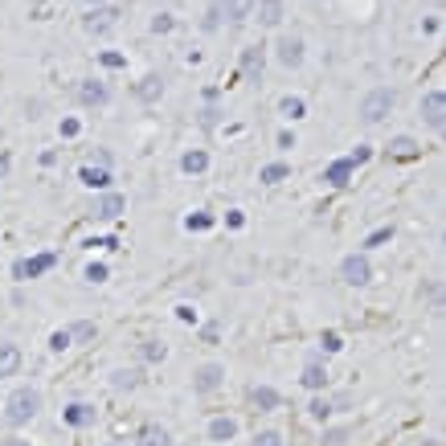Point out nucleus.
Returning <instances> with one entry per match:
<instances>
[{
	"instance_id": "37998d69",
	"label": "nucleus",
	"mask_w": 446,
	"mask_h": 446,
	"mask_svg": "<svg viewBox=\"0 0 446 446\" xmlns=\"http://www.w3.org/2000/svg\"><path fill=\"white\" fill-rule=\"evenodd\" d=\"M177 319H180V323H197V307L180 303V307H177Z\"/></svg>"
},
{
	"instance_id": "6e6552de",
	"label": "nucleus",
	"mask_w": 446,
	"mask_h": 446,
	"mask_svg": "<svg viewBox=\"0 0 446 446\" xmlns=\"http://www.w3.org/2000/svg\"><path fill=\"white\" fill-rule=\"evenodd\" d=\"M274 57H278V66L299 70V66H303V37H299V33H283V37L274 42Z\"/></svg>"
},
{
	"instance_id": "2f4dec72",
	"label": "nucleus",
	"mask_w": 446,
	"mask_h": 446,
	"mask_svg": "<svg viewBox=\"0 0 446 446\" xmlns=\"http://www.w3.org/2000/svg\"><path fill=\"white\" fill-rule=\"evenodd\" d=\"M82 278H87V283H107V278H111V267H107V262H87Z\"/></svg>"
},
{
	"instance_id": "4468645a",
	"label": "nucleus",
	"mask_w": 446,
	"mask_h": 446,
	"mask_svg": "<svg viewBox=\"0 0 446 446\" xmlns=\"http://www.w3.org/2000/svg\"><path fill=\"white\" fill-rule=\"evenodd\" d=\"M132 94L143 102V107H152V102H160V94H164V78H160V74H143V78L132 87Z\"/></svg>"
},
{
	"instance_id": "ddd939ff",
	"label": "nucleus",
	"mask_w": 446,
	"mask_h": 446,
	"mask_svg": "<svg viewBox=\"0 0 446 446\" xmlns=\"http://www.w3.org/2000/svg\"><path fill=\"white\" fill-rule=\"evenodd\" d=\"M205 434H209V443H233L238 438V418H225V413H217V418H209V426H205Z\"/></svg>"
},
{
	"instance_id": "72a5a7b5",
	"label": "nucleus",
	"mask_w": 446,
	"mask_h": 446,
	"mask_svg": "<svg viewBox=\"0 0 446 446\" xmlns=\"http://www.w3.org/2000/svg\"><path fill=\"white\" fill-rule=\"evenodd\" d=\"M307 413H312L315 422H328V418H332V402H328V398H312Z\"/></svg>"
},
{
	"instance_id": "1a4fd4ad",
	"label": "nucleus",
	"mask_w": 446,
	"mask_h": 446,
	"mask_svg": "<svg viewBox=\"0 0 446 446\" xmlns=\"http://www.w3.org/2000/svg\"><path fill=\"white\" fill-rule=\"evenodd\" d=\"M222 385H225V364H213V360H209V364H201V368L193 373V393H201V398H205V393H217Z\"/></svg>"
},
{
	"instance_id": "f8f14e48",
	"label": "nucleus",
	"mask_w": 446,
	"mask_h": 446,
	"mask_svg": "<svg viewBox=\"0 0 446 446\" xmlns=\"http://www.w3.org/2000/svg\"><path fill=\"white\" fill-rule=\"evenodd\" d=\"M62 422H66V426H74V430H87V426L98 422V409H94L90 402H70L66 409H62Z\"/></svg>"
},
{
	"instance_id": "a211bd4d",
	"label": "nucleus",
	"mask_w": 446,
	"mask_h": 446,
	"mask_svg": "<svg viewBox=\"0 0 446 446\" xmlns=\"http://www.w3.org/2000/svg\"><path fill=\"white\" fill-rule=\"evenodd\" d=\"M180 172H184V177H201V172H209V152H205V148H188V152L180 156Z\"/></svg>"
},
{
	"instance_id": "412c9836",
	"label": "nucleus",
	"mask_w": 446,
	"mask_h": 446,
	"mask_svg": "<svg viewBox=\"0 0 446 446\" xmlns=\"http://www.w3.org/2000/svg\"><path fill=\"white\" fill-rule=\"evenodd\" d=\"M139 381H143V368H115L111 373V389L115 393H132V389H139Z\"/></svg>"
},
{
	"instance_id": "3c124183",
	"label": "nucleus",
	"mask_w": 446,
	"mask_h": 446,
	"mask_svg": "<svg viewBox=\"0 0 446 446\" xmlns=\"http://www.w3.org/2000/svg\"><path fill=\"white\" fill-rule=\"evenodd\" d=\"M102 446H127V443H102Z\"/></svg>"
},
{
	"instance_id": "09e8293b",
	"label": "nucleus",
	"mask_w": 446,
	"mask_h": 446,
	"mask_svg": "<svg viewBox=\"0 0 446 446\" xmlns=\"http://www.w3.org/2000/svg\"><path fill=\"white\" fill-rule=\"evenodd\" d=\"M0 446H29V443H21V438H8V443H0Z\"/></svg>"
},
{
	"instance_id": "aec40b11",
	"label": "nucleus",
	"mask_w": 446,
	"mask_h": 446,
	"mask_svg": "<svg viewBox=\"0 0 446 446\" xmlns=\"http://www.w3.org/2000/svg\"><path fill=\"white\" fill-rule=\"evenodd\" d=\"M299 381H303V385H307L312 393H323L332 377H328V368H323L319 360H307V364H303V377H299Z\"/></svg>"
},
{
	"instance_id": "49530a36",
	"label": "nucleus",
	"mask_w": 446,
	"mask_h": 446,
	"mask_svg": "<svg viewBox=\"0 0 446 446\" xmlns=\"http://www.w3.org/2000/svg\"><path fill=\"white\" fill-rule=\"evenodd\" d=\"M53 164H57V152H53V148H49V152H42V168H53Z\"/></svg>"
},
{
	"instance_id": "7ed1b4c3",
	"label": "nucleus",
	"mask_w": 446,
	"mask_h": 446,
	"mask_svg": "<svg viewBox=\"0 0 446 446\" xmlns=\"http://www.w3.org/2000/svg\"><path fill=\"white\" fill-rule=\"evenodd\" d=\"M340 283H348V287H368V283H373V262H368L364 250L340 258Z\"/></svg>"
},
{
	"instance_id": "58836bf2",
	"label": "nucleus",
	"mask_w": 446,
	"mask_h": 446,
	"mask_svg": "<svg viewBox=\"0 0 446 446\" xmlns=\"http://www.w3.org/2000/svg\"><path fill=\"white\" fill-rule=\"evenodd\" d=\"M152 33H172V17H168V12H160V17L152 21Z\"/></svg>"
},
{
	"instance_id": "7c9ffc66",
	"label": "nucleus",
	"mask_w": 446,
	"mask_h": 446,
	"mask_svg": "<svg viewBox=\"0 0 446 446\" xmlns=\"http://www.w3.org/2000/svg\"><path fill=\"white\" fill-rule=\"evenodd\" d=\"M385 242H393V225H381V229H373V233L364 238V250H377V246H385Z\"/></svg>"
},
{
	"instance_id": "de8ad7c7",
	"label": "nucleus",
	"mask_w": 446,
	"mask_h": 446,
	"mask_svg": "<svg viewBox=\"0 0 446 446\" xmlns=\"http://www.w3.org/2000/svg\"><path fill=\"white\" fill-rule=\"evenodd\" d=\"M344 438H348V430H328V443H332V446L344 443Z\"/></svg>"
},
{
	"instance_id": "79ce46f5",
	"label": "nucleus",
	"mask_w": 446,
	"mask_h": 446,
	"mask_svg": "<svg viewBox=\"0 0 446 446\" xmlns=\"http://www.w3.org/2000/svg\"><path fill=\"white\" fill-rule=\"evenodd\" d=\"M217 119H222L217 107H205V111H201V123H205V127H217Z\"/></svg>"
},
{
	"instance_id": "bb28decb",
	"label": "nucleus",
	"mask_w": 446,
	"mask_h": 446,
	"mask_svg": "<svg viewBox=\"0 0 446 446\" xmlns=\"http://www.w3.org/2000/svg\"><path fill=\"white\" fill-rule=\"evenodd\" d=\"M287 177H291V164H283V160H274V164H267V168L258 172V180H262V184H283Z\"/></svg>"
},
{
	"instance_id": "e433bc0d",
	"label": "nucleus",
	"mask_w": 446,
	"mask_h": 446,
	"mask_svg": "<svg viewBox=\"0 0 446 446\" xmlns=\"http://www.w3.org/2000/svg\"><path fill=\"white\" fill-rule=\"evenodd\" d=\"M98 62H102L107 70H123V66H127V57H123V53H98Z\"/></svg>"
},
{
	"instance_id": "9d476101",
	"label": "nucleus",
	"mask_w": 446,
	"mask_h": 446,
	"mask_svg": "<svg viewBox=\"0 0 446 446\" xmlns=\"http://www.w3.org/2000/svg\"><path fill=\"white\" fill-rule=\"evenodd\" d=\"M119 25V12L115 8H107V4H98V8H90L87 12V21H82V29L87 33H94V37H102V33H111Z\"/></svg>"
},
{
	"instance_id": "8fccbe9b",
	"label": "nucleus",
	"mask_w": 446,
	"mask_h": 446,
	"mask_svg": "<svg viewBox=\"0 0 446 446\" xmlns=\"http://www.w3.org/2000/svg\"><path fill=\"white\" fill-rule=\"evenodd\" d=\"M82 4H94V8H98V4H102V0H82Z\"/></svg>"
},
{
	"instance_id": "473e14b6",
	"label": "nucleus",
	"mask_w": 446,
	"mask_h": 446,
	"mask_svg": "<svg viewBox=\"0 0 446 446\" xmlns=\"http://www.w3.org/2000/svg\"><path fill=\"white\" fill-rule=\"evenodd\" d=\"M74 340H70V328H57V332H49V353H66Z\"/></svg>"
},
{
	"instance_id": "423d86ee",
	"label": "nucleus",
	"mask_w": 446,
	"mask_h": 446,
	"mask_svg": "<svg viewBox=\"0 0 446 446\" xmlns=\"http://www.w3.org/2000/svg\"><path fill=\"white\" fill-rule=\"evenodd\" d=\"M418 111H422V119H426V127H430V132H443V127H446V94L438 87L422 94V107H418Z\"/></svg>"
},
{
	"instance_id": "c9c22d12",
	"label": "nucleus",
	"mask_w": 446,
	"mask_h": 446,
	"mask_svg": "<svg viewBox=\"0 0 446 446\" xmlns=\"http://www.w3.org/2000/svg\"><path fill=\"white\" fill-rule=\"evenodd\" d=\"M319 344H323V353H340V348H344L340 332H323V336H319Z\"/></svg>"
},
{
	"instance_id": "f3484780",
	"label": "nucleus",
	"mask_w": 446,
	"mask_h": 446,
	"mask_svg": "<svg viewBox=\"0 0 446 446\" xmlns=\"http://www.w3.org/2000/svg\"><path fill=\"white\" fill-rule=\"evenodd\" d=\"M78 180L87 184L90 193H107L115 177H111V168H94V164H82V168H78Z\"/></svg>"
},
{
	"instance_id": "20e7f679",
	"label": "nucleus",
	"mask_w": 446,
	"mask_h": 446,
	"mask_svg": "<svg viewBox=\"0 0 446 446\" xmlns=\"http://www.w3.org/2000/svg\"><path fill=\"white\" fill-rule=\"evenodd\" d=\"M123 213H127V197H123V193L107 188V193H98V197H94V209H90V217H94V222H119Z\"/></svg>"
},
{
	"instance_id": "4be33fe9",
	"label": "nucleus",
	"mask_w": 446,
	"mask_h": 446,
	"mask_svg": "<svg viewBox=\"0 0 446 446\" xmlns=\"http://www.w3.org/2000/svg\"><path fill=\"white\" fill-rule=\"evenodd\" d=\"M278 402H283V398H278V389H270V385H254V389H250V405H254L258 413L278 409Z\"/></svg>"
},
{
	"instance_id": "5701e85b",
	"label": "nucleus",
	"mask_w": 446,
	"mask_h": 446,
	"mask_svg": "<svg viewBox=\"0 0 446 446\" xmlns=\"http://www.w3.org/2000/svg\"><path fill=\"white\" fill-rule=\"evenodd\" d=\"M135 446H172V434L164 430V426H156V422H148L139 434H135Z\"/></svg>"
},
{
	"instance_id": "dca6fc26",
	"label": "nucleus",
	"mask_w": 446,
	"mask_h": 446,
	"mask_svg": "<svg viewBox=\"0 0 446 446\" xmlns=\"http://www.w3.org/2000/svg\"><path fill=\"white\" fill-rule=\"evenodd\" d=\"M353 177H357V168H353V160L344 156V160H332L328 168H323V180L332 184V188H344V184H353Z\"/></svg>"
},
{
	"instance_id": "a878e982",
	"label": "nucleus",
	"mask_w": 446,
	"mask_h": 446,
	"mask_svg": "<svg viewBox=\"0 0 446 446\" xmlns=\"http://www.w3.org/2000/svg\"><path fill=\"white\" fill-rule=\"evenodd\" d=\"M278 115H283V119H291V123H295V119H303V115H307V102H303V98H299V94H287V98H283V102H278Z\"/></svg>"
},
{
	"instance_id": "f704fd0d",
	"label": "nucleus",
	"mask_w": 446,
	"mask_h": 446,
	"mask_svg": "<svg viewBox=\"0 0 446 446\" xmlns=\"http://www.w3.org/2000/svg\"><path fill=\"white\" fill-rule=\"evenodd\" d=\"M250 446H287V438H283L278 430H258V434H254V443H250Z\"/></svg>"
},
{
	"instance_id": "f03ea898",
	"label": "nucleus",
	"mask_w": 446,
	"mask_h": 446,
	"mask_svg": "<svg viewBox=\"0 0 446 446\" xmlns=\"http://www.w3.org/2000/svg\"><path fill=\"white\" fill-rule=\"evenodd\" d=\"M393 102H398V94L389 87H373L364 98H360V119H364V123H381V119L393 111Z\"/></svg>"
},
{
	"instance_id": "b1692460",
	"label": "nucleus",
	"mask_w": 446,
	"mask_h": 446,
	"mask_svg": "<svg viewBox=\"0 0 446 446\" xmlns=\"http://www.w3.org/2000/svg\"><path fill=\"white\" fill-rule=\"evenodd\" d=\"M17 368H21V348L4 340V344H0V381H4V377H17Z\"/></svg>"
},
{
	"instance_id": "a19ab883",
	"label": "nucleus",
	"mask_w": 446,
	"mask_h": 446,
	"mask_svg": "<svg viewBox=\"0 0 446 446\" xmlns=\"http://www.w3.org/2000/svg\"><path fill=\"white\" fill-rule=\"evenodd\" d=\"M225 225H229V229H242V225H246V213H242V209H229V213H225Z\"/></svg>"
},
{
	"instance_id": "2eb2a0df",
	"label": "nucleus",
	"mask_w": 446,
	"mask_h": 446,
	"mask_svg": "<svg viewBox=\"0 0 446 446\" xmlns=\"http://www.w3.org/2000/svg\"><path fill=\"white\" fill-rule=\"evenodd\" d=\"M385 156H389V160H418V156H422V143H418L413 135H398V139H389Z\"/></svg>"
},
{
	"instance_id": "f257e3e1",
	"label": "nucleus",
	"mask_w": 446,
	"mask_h": 446,
	"mask_svg": "<svg viewBox=\"0 0 446 446\" xmlns=\"http://www.w3.org/2000/svg\"><path fill=\"white\" fill-rule=\"evenodd\" d=\"M37 409H42V393L33 389V385H21V389H12L8 393V402H4V426H29L33 418H37Z\"/></svg>"
},
{
	"instance_id": "c756f323",
	"label": "nucleus",
	"mask_w": 446,
	"mask_h": 446,
	"mask_svg": "<svg viewBox=\"0 0 446 446\" xmlns=\"http://www.w3.org/2000/svg\"><path fill=\"white\" fill-rule=\"evenodd\" d=\"M98 336V328L90 323V319H78V323H70V340H78V344H90Z\"/></svg>"
},
{
	"instance_id": "c03bdc74",
	"label": "nucleus",
	"mask_w": 446,
	"mask_h": 446,
	"mask_svg": "<svg viewBox=\"0 0 446 446\" xmlns=\"http://www.w3.org/2000/svg\"><path fill=\"white\" fill-rule=\"evenodd\" d=\"M274 143H278L283 152H291V148H295V132H278V139H274Z\"/></svg>"
},
{
	"instance_id": "0eeeda50",
	"label": "nucleus",
	"mask_w": 446,
	"mask_h": 446,
	"mask_svg": "<svg viewBox=\"0 0 446 446\" xmlns=\"http://www.w3.org/2000/svg\"><path fill=\"white\" fill-rule=\"evenodd\" d=\"M74 98H78V107L98 111V107H107V102H111V87H107V82H98V78H82V82L74 87Z\"/></svg>"
},
{
	"instance_id": "9b49d317",
	"label": "nucleus",
	"mask_w": 446,
	"mask_h": 446,
	"mask_svg": "<svg viewBox=\"0 0 446 446\" xmlns=\"http://www.w3.org/2000/svg\"><path fill=\"white\" fill-rule=\"evenodd\" d=\"M262 66H267V45H246L242 49V78L246 82H258L262 78Z\"/></svg>"
},
{
	"instance_id": "ea45409f",
	"label": "nucleus",
	"mask_w": 446,
	"mask_h": 446,
	"mask_svg": "<svg viewBox=\"0 0 446 446\" xmlns=\"http://www.w3.org/2000/svg\"><path fill=\"white\" fill-rule=\"evenodd\" d=\"M368 156H373V148H368V143H357V152H353L348 160H353V168H360V164H364Z\"/></svg>"
},
{
	"instance_id": "6ab92c4d",
	"label": "nucleus",
	"mask_w": 446,
	"mask_h": 446,
	"mask_svg": "<svg viewBox=\"0 0 446 446\" xmlns=\"http://www.w3.org/2000/svg\"><path fill=\"white\" fill-rule=\"evenodd\" d=\"M250 17H258V25L274 29V25L283 21V0H254V12H250Z\"/></svg>"
},
{
	"instance_id": "39448f33",
	"label": "nucleus",
	"mask_w": 446,
	"mask_h": 446,
	"mask_svg": "<svg viewBox=\"0 0 446 446\" xmlns=\"http://www.w3.org/2000/svg\"><path fill=\"white\" fill-rule=\"evenodd\" d=\"M57 267V254L53 250H45V254H33V258H17L12 262V278L17 283H29V278H42L45 270Z\"/></svg>"
},
{
	"instance_id": "4c0bfd02",
	"label": "nucleus",
	"mask_w": 446,
	"mask_h": 446,
	"mask_svg": "<svg viewBox=\"0 0 446 446\" xmlns=\"http://www.w3.org/2000/svg\"><path fill=\"white\" fill-rule=\"evenodd\" d=\"M57 132L66 135V139H74V135L82 132V123H78V119H74V115H70V119H62V127H57Z\"/></svg>"
},
{
	"instance_id": "cd10ccee",
	"label": "nucleus",
	"mask_w": 446,
	"mask_h": 446,
	"mask_svg": "<svg viewBox=\"0 0 446 446\" xmlns=\"http://www.w3.org/2000/svg\"><path fill=\"white\" fill-rule=\"evenodd\" d=\"M164 357H168V348H164L160 340H143V344H139V360H143V364H160Z\"/></svg>"
},
{
	"instance_id": "a18cd8bd",
	"label": "nucleus",
	"mask_w": 446,
	"mask_h": 446,
	"mask_svg": "<svg viewBox=\"0 0 446 446\" xmlns=\"http://www.w3.org/2000/svg\"><path fill=\"white\" fill-rule=\"evenodd\" d=\"M8 168H12V156H8V152H0V180L8 177Z\"/></svg>"
},
{
	"instance_id": "c85d7f7f",
	"label": "nucleus",
	"mask_w": 446,
	"mask_h": 446,
	"mask_svg": "<svg viewBox=\"0 0 446 446\" xmlns=\"http://www.w3.org/2000/svg\"><path fill=\"white\" fill-rule=\"evenodd\" d=\"M184 229H188V233H209V229H213V213H205V209L188 213V217H184Z\"/></svg>"
},
{
	"instance_id": "393cba45",
	"label": "nucleus",
	"mask_w": 446,
	"mask_h": 446,
	"mask_svg": "<svg viewBox=\"0 0 446 446\" xmlns=\"http://www.w3.org/2000/svg\"><path fill=\"white\" fill-rule=\"evenodd\" d=\"M217 12H225V21H246L254 12V0H222Z\"/></svg>"
}]
</instances>
